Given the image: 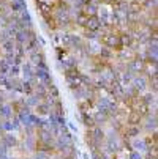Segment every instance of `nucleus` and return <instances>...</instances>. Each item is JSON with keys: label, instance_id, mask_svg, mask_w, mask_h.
Masks as SVG:
<instances>
[{"label": "nucleus", "instance_id": "f257e3e1", "mask_svg": "<svg viewBox=\"0 0 158 159\" xmlns=\"http://www.w3.org/2000/svg\"><path fill=\"white\" fill-rule=\"evenodd\" d=\"M48 109H49V106H48V104H41V106L38 107L40 113H48Z\"/></svg>", "mask_w": 158, "mask_h": 159}]
</instances>
